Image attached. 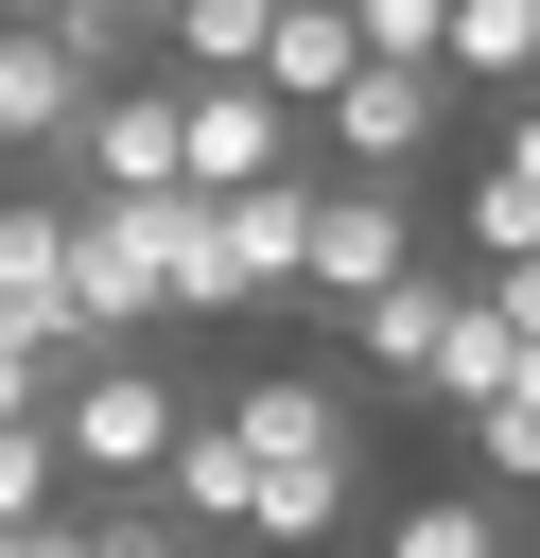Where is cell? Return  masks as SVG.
<instances>
[{
	"label": "cell",
	"instance_id": "6da1fadb",
	"mask_svg": "<svg viewBox=\"0 0 540 558\" xmlns=\"http://www.w3.org/2000/svg\"><path fill=\"white\" fill-rule=\"evenodd\" d=\"M174 418H192V401H174V366H157V349H87V366L52 384V453H70L87 488H157Z\"/></svg>",
	"mask_w": 540,
	"mask_h": 558
},
{
	"label": "cell",
	"instance_id": "7a4b0ae2",
	"mask_svg": "<svg viewBox=\"0 0 540 558\" xmlns=\"http://www.w3.org/2000/svg\"><path fill=\"white\" fill-rule=\"evenodd\" d=\"M314 140H331L348 174H418V157L453 140V70H435V52H366V70L314 105Z\"/></svg>",
	"mask_w": 540,
	"mask_h": 558
},
{
	"label": "cell",
	"instance_id": "3957f363",
	"mask_svg": "<svg viewBox=\"0 0 540 558\" xmlns=\"http://www.w3.org/2000/svg\"><path fill=\"white\" fill-rule=\"evenodd\" d=\"M418 262V174H314V262H296V296H383Z\"/></svg>",
	"mask_w": 540,
	"mask_h": 558
},
{
	"label": "cell",
	"instance_id": "277c9868",
	"mask_svg": "<svg viewBox=\"0 0 540 558\" xmlns=\"http://www.w3.org/2000/svg\"><path fill=\"white\" fill-rule=\"evenodd\" d=\"M296 262H314V174H244V192H209V314L296 296Z\"/></svg>",
	"mask_w": 540,
	"mask_h": 558
},
{
	"label": "cell",
	"instance_id": "5b68a950",
	"mask_svg": "<svg viewBox=\"0 0 540 558\" xmlns=\"http://www.w3.org/2000/svg\"><path fill=\"white\" fill-rule=\"evenodd\" d=\"M70 174H87V192H174V174H192V87H157V70L87 87V122H70Z\"/></svg>",
	"mask_w": 540,
	"mask_h": 558
},
{
	"label": "cell",
	"instance_id": "8992f818",
	"mask_svg": "<svg viewBox=\"0 0 540 558\" xmlns=\"http://www.w3.org/2000/svg\"><path fill=\"white\" fill-rule=\"evenodd\" d=\"M0 331L52 349V384L87 366V314H70V192H0Z\"/></svg>",
	"mask_w": 540,
	"mask_h": 558
},
{
	"label": "cell",
	"instance_id": "52a82bcc",
	"mask_svg": "<svg viewBox=\"0 0 540 558\" xmlns=\"http://www.w3.org/2000/svg\"><path fill=\"white\" fill-rule=\"evenodd\" d=\"M296 122H314V105H279L261 70H209V87H192V192H244V174H296Z\"/></svg>",
	"mask_w": 540,
	"mask_h": 558
},
{
	"label": "cell",
	"instance_id": "ba28073f",
	"mask_svg": "<svg viewBox=\"0 0 540 558\" xmlns=\"http://www.w3.org/2000/svg\"><path fill=\"white\" fill-rule=\"evenodd\" d=\"M157 506H174L192 541H244V506H261V436H244L226 401H192L174 453H157Z\"/></svg>",
	"mask_w": 540,
	"mask_h": 558
},
{
	"label": "cell",
	"instance_id": "9c48e42d",
	"mask_svg": "<svg viewBox=\"0 0 540 558\" xmlns=\"http://www.w3.org/2000/svg\"><path fill=\"white\" fill-rule=\"evenodd\" d=\"M70 122H87V52L52 17H0V157H70Z\"/></svg>",
	"mask_w": 540,
	"mask_h": 558
},
{
	"label": "cell",
	"instance_id": "30bf717a",
	"mask_svg": "<svg viewBox=\"0 0 540 558\" xmlns=\"http://www.w3.org/2000/svg\"><path fill=\"white\" fill-rule=\"evenodd\" d=\"M348 506H366V436H348V453H261L244 541H261V558H314V541H348Z\"/></svg>",
	"mask_w": 540,
	"mask_h": 558
},
{
	"label": "cell",
	"instance_id": "8fae6325",
	"mask_svg": "<svg viewBox=\"0 0 540 558\" xmlns=\"http://www.w3.org/2000/svg\"><path fill=\"white\" fill-rule=\"evenodd\" d=\"M226 418H244L261 453H348V436H366V401H348L331 366H244V384H226Z\"/></svg>",
	"mask_w": 540,
	"mask_h": 558
},
{
	"label": "cell",
	"instance_id": "7c38bea8",
	"mask_svg": "<svg viewBox=\"0 0 540 558\" xmlns=\"http://www.w3.org/2000/svg\"><path fill=\"white\" fill-rule=\"evenodd\" d=\"M505 366H523V314H505L488 279H453V314H435V366H418V401H453V418H470V401H488Z\"/></svg>",
	"mask_w": 540,
	"mask_h": 558
},
{
	"label": "cell",
	"instance_id": "4fadbf2b",
	"mask_svg": "<svg viewBox=\"0 0 540 558\" xmlns=\"http://www.w3.org/2000/svg\"><path fill=\"white\" fill-rule=\"evenodd\" d=\"M348 70H366V17H348V0H279V17H261V87H279V105H331Z\"/></svg>",
	"mask_w": 540,
	"mask_h": 558
},
{
	"label": "cell",
	"instance_id": "5bb4252c",
	"mask_svg": "<svg viewBox=\"0 0 540 558\" xmlns=\"http://www.w3.org/2000/svg\"><path fill=\"white\" fill-rule=\"evenodd\" d=\"M435 314H453V279H418V262H401L383 296H348V349H366L383 384H418V366H435Z\"/></svg>",
	"mask_w": 540,
	"mask_h": 558
},
{
	"label": "cell",
	"instance_id": "9a60e30c",
	"mask_svg": "<svg viewBox=\"0 0 540 558\" xmlns=\"http://www.w3.org/2000/svg\"><path fill=\"white\" fill-rule=\"evenodd\" d=\"M435 70H453V87H540V0H453Z\"/></svg>",
	"mask_w": 540,
	"mask_h": 558
},
{
	"label": "cell",
	"instance_id": "2e32d148",
	"mask_svg": "<svg viewBox=\"0 0 540 558\" xmlns=\"http://www.w3.org/2000/svg\"><path fill=\"white\" fill-rule=\"evenodd\" d=\"M261 17H279V0H157V52L209 87V70H261Z\"/></svg>",
	"mask_w": 540,
	"mask_h": 558
},
{
	"label": "cell",
	"instance_id": "e0dca14e",
	"mask_svg": "<svg viewBox=\"0 0 540 558\" xmlns=\"http://www.w3.org/2000/svg\"><path fill=\"white\" fill-rule=\"evenodd\" d=\"M383 558H505V506H488V488H435V506H383Z\"/></svg>",
	"mask_w": 540,
	"mask_h": 558
},
{
	"label": "cell",
	"instance_id": "ac0fdd59",
	"mask_svg": "<svg viewBox=\"0 0 540 558\" xmlns=\"http://www.w3.org/2000/svg\"><path fill=\"white\" fill-rule=\"evenodd\" d=\"M52 35L87 52V87H122V70L157 52V0H52Z\"/></svg>",
	"mask_w": 540,
	"mask_h": 558
},
{
	"label": "cell",
	"instance_id": "d6986e66",
	"mask_svg": "<svg viewBox=\"0 0 540 558\" xmlns=\"http://www.w3.org/2000/svg\"><path fill=\"white\" fill-rule=\"evenodd\" d=\"M70 506V453H52V418H0V541L17 523H52Z\"/></svg>",
	"mask_w": 540,
	"mask_h": 558
},
{
	"label": "cell",
	"instance_id": "ffe728a7",
	"mask_svg": "<svg viewBox=\"0 0 540 558\" xmlns=\"http://www.w3.org/2000/svg\"><path fill=\"white\" fill-rule=\"evenodd\" d=\"M470 471H488V488H540V384L470 401Z\"/></svg>",
	"mask_w": 540,
	"mask_h": 558
},
{
	"label": "cell",
	"instance_id": "44dd1931",
	"mask_svg": "<svg viewBox=\"0 0 540 558\" xmlns=\"http://www.w3.org/2000/svg\"><path fill=\"white\" fill-rule=\"evenodd\" d=\"M470 244H488V262H523V244H540V174H523V157H488V174H470Z\"/></svg>",
	"mask_w": 540,
	"mask_h": 558
},
{
	"label": "cell",
	"instance_id": "7402d4cb",
	"mask_svg": "<svg viewBox=\"0 0 540 558\" xmlns=\"http://www.w3.org/2000/svg\"><path fill=\"white\" fill-rule=\"evenodd\" d=\"M348 17H366V52H435L453 35V0H348Z\"/></svg>",
	"mask_w": 540,
	"mask_h": 558
},
{
	"label": "cell",
	"instance_id": "603a6c76",
	"mask_svg": "<svg viewBox=\"0 0 540 558\" xmlns=\"http://www.w3.org/2000/svg\"><path fill=\"white\" fill-rule=\"evenodd\" d=\"M0 418H52V349H17V331H0Z\"/></svg>",
	"mask_w": 540,
	"mask_h": 558
},
{
	"label": "cell",
	"instance_id": "cb8c5ba5",
	"mask_svg": "<svg viewBox=\"0 0 540 558\" xmlns=\"http://www.w3.org/2000/svg\"><path fill=\"white\" fill-rule=\"evenodd\" d=\"M0 558H105V541H87V506H52V523H17Z\"/></svg>",
	"mask_w": 540,
	"mask_h": 558
},
{
	"label": "cell",
	"instance_id": "d4e9b609",
	"mask_svg": "<svg viewBox=\"0 0 540 558\" xmlns=\"http://www.w3.org/2000/svg\"><path fill=\"white\" fill-rule=\"evenodd\" d=\"M488 157H523V174H540V87H505V122H488Z\"/></svg>",
	"mask_w": 540,
	"mask_h": 558
},
{
	"label": "cell",
	"instance_id": "484cf974",
	"mask_svg": "<svg viewBox=\"0 0 540 558\" xmlns=\"http://www.w3.org/2000/svg\"><path fill=\"white\" fill-rule=\"evenodd\" d=\"M488 296H505V314L540 331V244H523V262H488Z\"/></svg>",
	"mask_w": 540,
	"mask_h": 558
},
{
	"label": "cell",
	"instance_id": "4316f807",
	"mask_svg": "<svg viewBox=\"0 0 540 558\" xmlns=\"http://www.w3.org/2000/svg\"><path fill=\"white\" fill-rule=\"evenodd\" d=\"M0 17H52V0H0Z\"/></svg>",
	"mask_w": 540,
	"mask_h": 558
}]
</instances>
